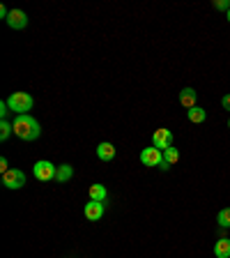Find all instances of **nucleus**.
I'll return each instance as SVG.
<instances>
[{"label": "nucleus", "instance_id": "f257e3e1", "mask_svg": "<svg viewBox=\"0 0 230 258\" xmlns=\"http://www.w3.org/2000/svg\"><path fill=\"white\" fill-rule=\"evenodd\" d=\"M14 134H16L18 138H23V141H35V138H39L42 129H39V122H37L35 118H30L26 113V116H16V120H14Z\"/></svg>", "mask_w": 230, "mask_h": 258}, {"label": "nucleus", "instance_id": "f03ea898", "mask_svg": "<svg viewBox=\"0 0 230 258\" xmlns=\"http://www.w3.org/2000/svg\"><path fill=\"white\" fill-rule=\"evenodd\" d=\"M7 106H9V111H16L18 116H26L28 111L33 108V97L28 92H14L7 99Z\"/></svg>", "mask_w": 230, "mask_h": 258}, {"label": "nucleus", "instance_id": "7ed1b4c3", "mask_svg": "<svg viewBox=\"0 0 230 258\" xmlns=\"http://www.w3.org/2000/svg\"><path fill=\"white\" fill-rule=\"evenodd\" d=\"M37 180H42V182H49V180H53L58 175V166H53L51 161H37L35 169H33Z\"/></svg>", "mask_w": 230, "mask_h": 258}, {"label": "nucleus", "instance_id": "20e7f679", "mask_svg": "<svg viewBox=\"0 0 230 258\" xmlns=\"http://www.w3.org/2000/svg\"><path fill=\"white\" fill-rule=\"evenodd\" d=\"M2 185L7 189H21L26 185V175H23V171L18 169H12L7 173H2Z\"/></svg>", "mask_w": 230, "mask_h": 258}, {"label": "nucleus", "instance_id": "39448f33", "mask_svg": "<svg viewBox=\"0 0 230 258\" xmlns=\"http://www.w3.org/2000/svg\"><path fill=\"white\" fill-rule=\"evenodd\" d=\"M152 145L164 152L168 150V148H173V134H170V129H157V132L152 134Z\"/></svg>", "mask_w": 230, "mask_h": 258}, {"label": "nucleus", "instance_id": "423d86ee", "mask_svg": "<svg viewBox=\"0 0 230 258\" xmlns=\"http://www.w3.org/2000/svg\"><path fill=\"white\" fill-rule=\"evenodd\" d=\"M141 161L145 164V166H159L161 161H164V155H161L159 148H145V150L141 152Z\"/></svg>", "mask_w": 230, "mask_h": 258}, {"label": "nucleus", "instance_id": "0eeeda50", "mask_svg": "<svg viewBox=\"0 0 230 258\" xmlns=\"http://www.w3.org/2000/svg\"><path fill=\"white\" fill-rule=\"evenodd\" d=\"M7 23L9 28H14V30H23V28L28 26V17L26 12H21V9H12L7 17Z\"/></svg>", "mask_w": 230, "mask_h": 258}, {"label": "nucleus", "instance_id": "6e6552de", "mask_svg": "<svg viewBox=\"0 0 230 258\" xmlns=\"http://www.w3.org/2000/svg\"><path fill=\"white\" fill-rule=\"evenodd\" d=\"M85 217H88L90 222H99L101 217H104V203H99V201H90L88 205H85Z\"/></svg>", "mask_w": 230, "mask_h": 258}, {"label": "nucleus", "instance_id": "1a4fd4ad", "mask_svg": "<svg viewBox=\"0 0 230 258\" xmlns=\"http://www.w3.org/2000/svg\"><path fill=\"white\" fill-rule=\"evenodd\" d=\"M196 99H198V92L194 88H184L180 92V104L184 108H194L196 106Z\"/></svg>", "mask_w": 230, "mask_h": 258}, {"label": "nucleus", "instance_id": "9d476101", "mask_svg": "<svg viewBox=\"0 0 230 258\" xmlns=\"http://www.w3.org/2000/svg\"><path fill=\"white\" fill-rule=\"evenodd\" d=\"M97 157L101 161H111L115 157V148L113 143H99L97 145Z\"/></svg>", "mask_w": 230, "mask_h": 258}, {"label": "nucleus", "instance_id": "9b49d317", "mask_svg": "<svg viewBox=\"0 0 230 258\" xmlns=\"http://www.w3.org/2000/svg\"><path fill=\"white\" fill-rule=\"evenodd\" d=\"M214 254H216V258H230V240L228 238L216 240V244H214Z\"/></svg>", "mask_w": 230, "mask_h": 258}, {"label": "nucleus", "instance_id": "f8f14e48", "mask_svg": "<svg viewBox=\"0 0 230 258\" xmlns=\"http://www.w3.org/2000/svg\"><path fill=\"white\" fill-rule=\"evenodd\" d=\"M90 198H92V201H99V203H106V187L92 185V187H90Z\"/></svg>", "mask_w": 230, "mask_h": 258}, {"label": "nucleus", "instance_id": "ddd939ff", "mask_svg": "<svg viewBox=\"0 0 230 258\" xmlns=\"http://www.w3.org/2000/svg\"><path fill=\"white\" fill-rule=\"evenodd\" d=\"M186 116H189V120H191V122H196V125H198V122H205L207 113H205L200 106H194V108H189V111H186Z\"/></svg>", "mask_w": 230, "mask_h": 258}, {"label": "nucleus", "instance_id": "4468645a", "mask_svg": "<svg viewBox=\"0 0 230 258\" xmlns=\"http://www.w3.org/2000/svg\"><path fill=\"white\" fill-rule=\"evenodd\" d=\"M71 175H74V169H71L69 164H62V166H58V175H55V180H58V182H67Z\"/></svg>", "mask_w": 230, "mask_h": 258}, {"label": "nucleus", "instance_id": "2eb2a0df", "mask_svg": "<svg viewBox=\"0 0 230 258\" xmlns=\"http://www.w3.org/2000/svg\"><path fill=\"white\" fill-rule=\"evenodd\" d=\"M216 222H219L221 228H230V207H223L221 212H219V219H216Z\"/></svg>", "mask_w": 230, "mask_h": 258}, {"label": "nucleus", "instance_id": "dca6fc26", "mask_svg": "<svg viewBox=\"0 0 230 258\" xmlns=\"http://www.w3.org/2000/svg\"><path fill=\"white\" fill-rule=\"evenodd\" d=\"M180 159V152H177V148H168V150L164 152V161H166V164H175V161Z\"/></svg>", "mask_w": 230, "mask_h": 258}, {"label": "nucleus", "instance_id": "f3484780", "mask_svg": "<svg viewBox=\"0 0 230 258\" xmlns=\"http://www.w3.org/2000/svg\"><path fill=\"white\" fill-rule=\"evenodd\" d=\"M12 132H14V125H9L7 120H2V122H0V138H2V141H7Z\"/></svg>", "mask_w": 230, "mask_h": 258}, {"label": "nucleus", "instance_id": "a211bd4d", "mask_svg": "<svg viewBox=\"0 0 230 258\" xmlns=\"http://www.w3.org/2000/svg\"><path fill=\"white\" fill-rule=\"evenodd\" d=\"M214 9H230L228 0H214Z\"/></svg>", "mask_w": 230, "mask_h": 258}, {"label": "nucleus", "instance_id": "6ab92c4d", "mask_svg": "<svg viewBox=\"0 0 230 258\" xmlns=\"http://www.w3.org/2000/svg\"><path fill=\"white\" fill-rule=\"evenodd\" d=\"M7 113H9V106H7V102H2L0 104V116H2V120L7 118Z\"/></svg>", "mask_w": 230, "mask_h": 258}, {"label": "nucleus", "instance_id": "aec40b11", "mask_svg": "<svg viewBox=\"0 0 230 258\" xmlns=\"http://www.w3.org/2000/svg\"><path fill=\"white\" fill-rule=\"evenodd\" d=\"M221 104H223V108H226V111H230V95H223Z\"/></svg>", "mask_w": 230, "mask_h": 258}, {"label": "nucleus", "instance_id": "412c9836", "mask_svg": "<svg viewBox=\"0 0 230 258\" xmlns=\"http://www.w3.org/2000/svg\"><path fill=\"white\" fill-rule=\"evenodd\" d=\"M0 171H2V173H7V159H5V157H2V159H0Z\"/></svg>", "mask_w": 230, "mask_h": 258}, {"label": "nucleus", "instance_id": "4be33fe9", "mask_svg": "<svg viewBox=\"0 0 230 258\" xmlns=\"http://www.w3.org/2000/svg\"><path fill=\"white\" fill-rule=\"evenodd\" d=\"M228 23H230V9H228Z\"/></svg>", "mask_w": 230, "mask_h": 258}, {"label": "nucleus", "instance_id": "5701e85b", "mask_svg": "<svg viewBox=\"0 0 230 258\" xmlns=\"http://www.w3.org/2000/svg\"><path fill=\"white\" fill-rule=\"evenodd\" d=\"M228 127H230V120H228Z\"/></svg>", "mask_w": 230, "mask_h": 258}]
</instances>
